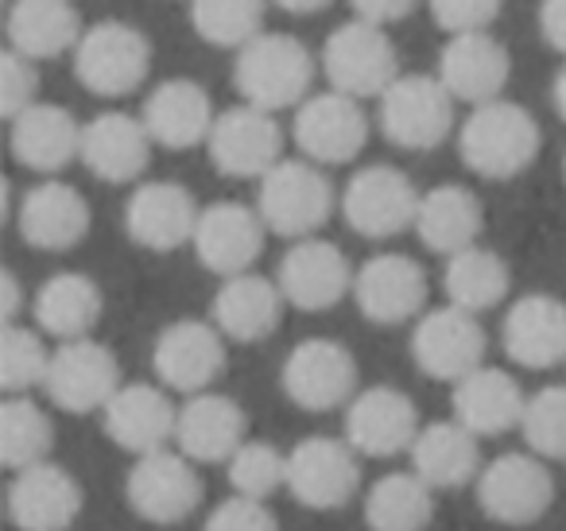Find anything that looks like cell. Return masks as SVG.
<instances>
[{
	"label": "cell",
	"instance_id": "6da1fadb",
	"mask_svg": "<svg viewBox=\"0 0 566 531\" xmlns=\"http://www.w3.org/2000/svg\"><path fill=\"white\" fill-rule=\"evenodd\" d=\"M543 148L539 121L516 102H489L465 117L458 128V156L473 175L509 183L535 164Z\"/></svg>",
	"mask_w": 566,
	"mask_h": 531
},
{
	"label": "cell",
	"instance_id": "7a4b0ae2",
	"mask_svg": "<svg viewBox=\"0 0 566 531\" xmlns=\"http://www.w3.org/2000/svg\"><path fill=\"white\" fill-rule=\"evenodd\" d=\"M315 82V59L300 35L264 32L237 51L233 86L244 105H256L264 113L300 110L311 97Z\"/></svg>",
	"mask_w": 566,
	"mask_h": 531
},
{
	"label": "cell",
	"instance_id": "3957f363",
	"mask_svg": "<svg viewBox=\"0 0 566 531\" xmlns=\"http://www.w3.org/2000/svg\"><path fill=\"white\" fill-rule=\"evenodd\" d=\"M338 195L326 171L311 159H283L260 179L256 214L264 218L268 233L307 241L331 221Z\"/></svg>",
	"mask_w": 566,
	"mask_h": 531
},
{
	"label": "cell",
	"instance_id": "277c9868",
	"mask_svg": "<svg viewBox=\"0 0 566 531\" xmlns=\"http://www.w3.org/2000/svg\"><path fill=\"white\" fill-rule=\"evenodd\" d=\"M323 74L331 90L357 102L369 97H385L388 86L400 79V59H396V43L388 40L385 28L365 24V20H349V24L334 28L323 43Z\"/></svg>",
	"mask_w": 566,
	"mask_h": 531
},
{
	"label": "cell",
	"instance_id": "5b68a950",
	"mask_svg": "<svg viewBox=\"0 0 566 531\" xmlns=\"http://www.w3.org/2000/svg\"><path fill=\"white\" fill-rule=\"evenodd\" d=\"M380 133L403 152H431L454 133V97L439 74H400L380 97Z\"/></svg>",
	"mask_w": 566,
	"mask_h": 531
},
{
	"label": "cell",
	"instance_id": "8992f818",
	"mask_svg": "<svg viewBox=\"0 0 566 531\" xmlns=\"http://www.w3.org/2000/svg\"><path fill=\"white\" fill-rule=\"evenodd\" d=\"M151 71V43L140 28L125 20H102L86 28L74 48V74L97 97H128L144 86Z\"/></svg>",
	"mask_w": 566,
	"mask_h": 531
},
{
	"label": "cell",
	"instance_id": "52a82bcc",
	"mask_svg": "<svg viewBox=\"0 0 566 531\" xmlns=\"http://www.w3.org/2000/svg\"><path fill=\"white\" fill-rule=\"evenodd\" d=\"M357 361L349 345L334 342V337H303L292 345V353L283 357L280 368V388L303 412H334V407H349L357 396Z\"/></svg>",
	"mask_w": 566,
	"mask_h": 531
},
{
	"label": "cell",
	"instance_id": "ba28073f",
	"mask_svg": "<svg viewBox=\"0 0 566 531\" xmlns=\"http://www.w3.org/2000/svg\"><path fill=\"white\" fill-rule=\"evenodd\" d=\"M419 198L423 195L400 167L369 164L349 175L342 190V218L357 237L388 241V237H400L403 229H416Z\"/></svg>",
	"mask_w": 566,
	"mask_h": 531
},
{
	"label": "cell",
	"instance_id": "9c48e42d",
	"mask_svg": "<svg viewBox=\"0 0 566 531\" xmlns=\"http://www.w3.org/2000/svg\"><path fill=\"white\" fill-rule=\"evenodd\" d=\"M361 489V454L346 438L311 435L287 450V492L311 512H334Z\"/></svg>",
	"mask_w": 566,
	"mask_h": 531
},
{
	"label": "cell",
	"instance_id": "30bf717a",
	"mask_svg": "<svg viewBox=\"0 0 566 531\" xmlns=\"http://www.w3.org/2000/svg\"><path fill=\"white\" fill-rule=\"evenodd\" d=\"M555 500V477L547 461L532 450H512L493 458L478 473V504L493 523L504 528H527L543 520Z\"/></svg>",
	"mask_w": 566,
	"mask_h": 531
},
{
	"label": "cell",
	"instance_id": "8fae6325",
	"mask_svg": "<svg viewBox=\"0 0 566 531\" xmlns=\"http://www.w3.org/2000/svg\"><path fill=\"white\" fill-rule=\"evenodd\" d=\"M489 337L478 314L462 311V306H434L411 330V357H416L419 373L431 381L458 384L470 373L485 365Z\"/></svg>",
	"mask_w": 566,
	"mask_h": 531
},
{
	"label": "cell",
	"instance_id": "7c38bea8",
	"mask_svg": "<svg viewBox=\"0 0 566 531\" xmlns=\"http://www.w3.org/2000/svg\"><path fill=\"white\" fill-rule=\"evenodd\" d=\"M202 477L182 450H156L136 458L125 481V500L140 520L171 528L202 504Z\"/></svg>",
	"mask_w": 566,
	"mask_h": 531
},
{
	"label": "cell",
	"instance_id": "4fadbf2b",
	"mask_svg": "<svg viewBox=\"0 0 566 531\" xmlns=\"http://www.w3.org/2000/svg\"><path fill=\"white\" fill-rule=\"evenodd\" d=\"M43 392H48L51 404L66 415L105 412V404L120 392L117 357H113L109 345L94 342V337L59 342V350L51 353Z\"/></svg>",
	"mask_w": 566,
	"mask_h": 531
},
{
	"label": "cell",
	"instance_id": "5bb4252c",
	"mask_svg": "<svg viewBox=\"0 0 566 531\" xmlns=\"http://www.w3.org/2000/svg\"><path fill=\"white\" fill-rule=\"evenodd\" d=\"M206 152H210V164L221 175L260 183L275 164H283V128L275 113L241 102L233 110L218 113Z\"/></svg>",
	"mask_w": 566,
	"mask_h": 531
},
{
	"label": "cell",
	"instance_id": "9a60e30c",
	"mask_svg": "<svg viewBox=\"0 0 566 531\" xmlns=\"http://www.w3.org/2000/svg\"><path fill=\"white\" fill-rule=\"evenodd\" d=\"M292 136L300 144L303 159H311L318 167H338L365 152V144H369V117H365L357 97L326 90V94H311L295 110Z\"/></svg>",
	"mask_w": 566,
	"mask_h": 531
},
{
	"label": "cell",
	"instance_id": "2e32d148",
	"mask_svg": "<svg viewBox=\"0 0 566 531\" xmlns=\"http://www.w3.org/2000/svg\"><path fill=\"white\" fill-rule=\"evenodd\" d=\"M151 368L156 381L182 396L210 392L213 381L226 373V337L213 322L179 319L159 330L151 345Z\"/></svg>",
	"mask_w": 566,
	"mask_h": 531
},
{
	"label": "cell",
	"instance_id": "e0dca14e",
	"mask_svg": "<svg viewBox=\"0 0 566 531\" xmlns=\"http://www.w3.org/2000/svg\"><path fill=\"white\" fill-rule=\"evenodd\" d=\"M354 303L373 326H403L423 319L427 306V272L419 260L403 252H377L354 275Z\"/></svg>",
	"mask_w": 566,
	"mask_h": 531
},
{
	"label": "cell",
	"instance_id": "ac0fdd59",
	"mask_svg": "<svg viewBox=\"0 0 566 531\" xmlns=\"http://www.w3.org/2000/svg\"><path fill=\"white\" fill-rule=\"evenodd\" d=\"M423 430L416 399L392 384L361 388L346 407V442L361 458H396L408 454L416 435Z\"/></svg>",
	"mask_w": 566,
	"mask_h": 531
},
{
	"label": "cell",
	"instance_id": "d6986e66",
	"mask_svg": "<svg viewBox=\"0 0 566 531\" xmlns=\"http://www.w3.org/2000/svg\"><path fill=\"white\" fill-rule=\"evenodd\" d=\"M354 275L357 272L349 268L346 252L338 244L323 241V237H307V241H295L283 252L275 283L295 311L318 314L338 306L346 295H354Z\"/></svg>",
	"mask_w": 566,
	"mask_h": 531
},
{
	"label": "cell",
	"instance_id": "ffe728a7",
	"mask_svg": "<svg viewBox=\"0 0 566 531\" xmlns=\"http://www.w3.org/2000/svg\"><path fill=\"white\" fill-rule=\"evenodd\" d=\"M198 218H202V206L182 183L171 179L140 183L125 202L128 241L148 252H175L182 244H195Z\"/></svg>",
	"mask_w": 566,
	"mask_h": 531
},
{
	"label": "cell",
	"instance_id": "44dd1931",
	"mask_svg": "<svg viewBox=\"0 0 566 531\" xmlns=\"http://www.w3.org/2000/svg\"><path fill=\"white\" fill-rule=\"evenodd\" d=\"M268 226L252 206L244 202H213L202 206V218L195 229V257L206 272L233 280L252 272V264L264 252Z\"/></svg>",
	"mask_w": 566,
	"mask_h": 531
},
{
	"label": "cell",
	"instance_id": "7402d4cb",
	"mask_svg": "<svg viewBox=\"0 0 566 531\" xmlns=\"http://www.w3.org/2000/svg\"><path fill=\"white\" fill-rule=\"evenodd\" d=\"M17 229L28 249L71 252L90 233V202L71 183L43 179L40 187H28L24 198H20Z\"/></svg>",
	"mask_w": 566,
	"mask_h": 531
},
{
	"label": "cell",
	"instance_id": "603a6c76",
	"mask_svg": "<svg viewBox=\"0 0 566 531\" xmlns=\"http://www.w3.org/2000/svg\"><path fill=\"white\" fill-rule=\"evenodd\" d=\"M509 79H512V55L489 32L450 35L439 55V82L450 90L454 102H465L473 110L489 102H501Z\"/></svg>",
	"mask_w": 566,
	"mask_h": 531
},
{
	"label": "cell",
	"instance_id": "cb8c5ba5",
	"mask_svg": "<svg viewBox=\"0 0 566 531\" xmlns=\"http://www.w3.org/2000/svg\"><path fill=\"white\" fill-rule=\"evenodd\" d=\"M82 485L59 461H40L12 473L9 520L20 531H66L82 512Z\"/></svg>",
	"mask_w": 566,
	"mask_h": 531
},
{
	"label": "cell",
	"instance_id": "d4e9b609",
	"mask_svg": "<svg viewBox=\"0 0 566 531\" xmlns=\"http://www.w3.org/2000/svg\"><path fill=\"white\" fill-rule=\"evenodd\" d=\"M501 345L509 361L532 373L566 365V303L547 291L520 295L501 322Z\"/></svg>",
	"mask_w": 566,
	"mask_h": 531
},
{
	"label": "cell",
	"instance_id": "484cf974",
	"mask_svg": "<svg viewBox=\"0 0 566 531\" xmlns=\"http://www.w3.org/2000/svg\"><path fill=\"white\" fill-rule=\"evenodd\" d=\"M105 435L120 446V450L136 454H156L167 450L175 442V430H179V407L171 404L159 384H120L117 396L105 404L102 412Z\"/></svg>",
	"mask_w": 566,
	"mask_h": 531
},
{
	"label": "cell",
	"instance_id": "4316f807",
	"mask_svg": "<svg viewBox=\"0 0 566 531\" xmlns=\"http://www.w3.org/2000/svg\"><path fill=\"white\" fill-rule=\"evenodd\" d=\"M249 419L241 404L226 392H198L187 396L179 407V430H175V450L187 454L195 466H213L229 461L244 442H249Z\"/></svg>",
	"mask_w": 566,
	"mask_h": 531
},
{
	"label": "cell",
	"instance_id": "83f0119b",
	"mask_svg": "<svg viewBox=\"0 0 566 531\" xmlns=\"http://www.w3.org/2000/svg\"><path fill=\"white\" fill-rule=\"evenodd\" d=\"M140 121L159 148L187 152L210 140L218 113H213L206 86H198L195 79H167L144 97Z\"/></svg>",
	"mask_w": 566,
	"mask_h": 531
},
{
	"label": "cell",
	"instance_id": "f1b7e54d",
	"mask_svg": "<svg viewBox=\"0 0 566 531\" xmlns=\"http://www.w3.org/2000/svg\"><path fill=\"white\" fill-rule=\"evenodd\" d=\"M151 136L144 128L140 117H128V113H97L90 125H82V164L94 179L102 183H136L148 171L151 159Z\"/></svg>",
	"mask_w": 566,
	"mask_h": 531
},
{
	"label": "cell",
	"instance_id": "f546056e",
	"mask_svg": "<svg viewBox=\"0 0 566 531\" xmlns=\"http://www.w3.org/2000/svg\"><path fill=\"white\" fill-rule=\"evenodd\" d=\"M12 159L35 175H59L82 156V125L71 110L35 102L9 125Z\"/></svg>",
	"mask_w": 566,
	"mask_h": 531
},
{
	"label": "cell",
	"instance_id": "4dcf8cb0",
	"mask_svg": "<svg viewBox=\"0 0 566 531\" xmlns=\"http://www.w3.org/2000/svg\"><path fill=\"white\" fill-rule=\"evenodd\" d=\"M450 407H454V419L465 430H473L478 438H493V435L520 430L527 412V396L512 373L481 365L478 373H470L465 381L454 384Z\"/></svg>",
	"mask_w": 566,
	"mask_h": 531
},
{
	"label": "cell",
	"instance_id": "1f68e13d",
	"mask_svg": "<svg viewBox=\"0 0 566 531\" xmlns=\"http://www.w3.org/2000/svg\"><path fill=\"white\" fill-rule=\"evenodd\" d=\"M283 291L275 280L268 275H256V272H244V275H233L218 288L210 303V322L221 330L226 342H264V337L275 334L283 319Z\"/></svg>",
	"mask_w": 566,
	"mask_h": 531
},
{
	"label": "cell",
	"instance_id": "d6a6232c",
	"mask_svg": "<svg viewBox=\"0 0 566 531\" xmlns=\"http://www.w3.org/2000/svg\"><path fill=\"white\" fill-rule=\"evenodd\" d=\"M485 229V210L481 198L462 183H442L434 190H423L416 214V233L439 257H458V252L473 249Z\"/></svg>",
	"mask_w": 566,
	"mask_h": 531
},
{
	"label": "cell",
	"instance_id": "836d02e7",
	"mask_svg": "<svg viewBox=\"0 0 566 531\" xmlns=\"http://www.w3.org/2000/svg\"><path fill=\"white\" fill-rule=\"evenodd\" d=\"M411 473L423 477L434 492L439 489H462L465 481H478L481 473V450L478 435L465 430L458 419L423 423L408 450Z\"/></svg>",
	"mask_w": 566,
	"mask_h": 531
},
{
	"label": "cell",
	"instance_id": "e575fe53",
	"mask_svg": "<svg viewBox=\"0 0 566 531\" xmlns=\"http://www.w3.org/2000/svg\"><path fill=\"white\" fill-rule=\"evenodd\" d=\"M86 35L74 0H12L9 4V48L32 63L74 51Z\"/></svg>",
	"mask_w": 566,
	"mask_h": 531
},
{
	"label": "cell",
	"instance_id": "d590c367",
	"mask_svg": "<svg viewBox=\"0 0 566 531\" xmlns=\"http://www.w3.org/2000/svg\"><path fill=\"white\" fill-rule=\"evenodd\" d=\"M102 311H105L102 288L82 272L51 275V280L40 283V291H35V299H32L35 326H40L43 334L59 337V342L90 337L97 322H102Z\"/></svg>",
	"mask_w": 566,
	"mask_h": 531
},
{
	"label": "cell",
	"instance_id": "8d00e7d4",
	"mask_svg": "<svg viewBox=\"0 0 566 531\" xmlns=\"http://www.w3.org/2000/svg\"><path fill=\"white\" fill-rule=\"evenodd\" d=\"M442 288H447L450 306H462V311H470V314H481V311H493L496 303L509 299L512 272H509V264H504L501 252L485 249V244H473V249H465L447 260Z\"/></svg>",
	"mask_w": 566,
	"mask_h": 531
},
{
	"label": "cell",
	"instance_id": "74e56055",
	"mask_svg": "<svg viewBox=\"0 0 566 531\" xmlns=\"http://www.w3.org/2000/svg\"><path fill=\"white\" fill-rule=\"evenodd\" d=\"M434 520V489L408 473H385L365 492V523L369 531H427Z\"/></svg>",
	"mask_w": 566,
	"mask_h": 531
},
{
	"label": "cell",
	"instance_id": "f35d334b",
	"mask_svg": "<svg viewBox=\"0 0 566 531\" xmlns=\"http://www.w3.org/2000/svg\"><path fill=\"white\" fill-rule=\"evenodd\" d=\"M55 423L32 396H4L0 404V461L9 473L51 461Z\"/></svg>",
	"mask_w": 566,
	"mask_h": 531
},
{
	"label": "cell",
	"instance_id": "ab89813d",
	"mask_svg": "<svg viewBox=\"0 0 566 531\" xmlns=\"http://www.w3.org/2000/svg\"><path fill=\"white\" fill-rule=\"evenodd\" d=\"M268 0H190V28L210 48L241 51L264 35Z\"/></svg>",
	"mask_w": 566,
	"mask_h": 531
},
{
	"label": "cell",
	"instance_id": "60d3db41",
	"mask_svg": "<svg viewBox=\"0 0 566 531\" xmlns=\"http://www.w3.org/2000/svg\"><path fill=\"white\" fill-rule=\"evenodd\" d=\"M51 353L43 337L32 326H4L0 334V388L4 396H32V388H43L51 368Z\"/></svg>",
	"mask_w": 566,
	"mask_h": 531
},
{
	"label": "cell",
	"instance_id": "b9f144b4",
	"mask_svg": "<svg viewBox=\"0 0 566 531\" xmlns=\"http://www.w3.org/2000/svg\"><path fill=\"white\" fill-rule=\"evenodd\" d=\"M520 435L535 458L566 461V384H547L535 396H527Z\"/></svg>",
	"mask_w": 566,
	"mask_h": 531
},
{
	"label": "cell",
	"instance_id": "7bdbcfd3",
	"mask_svg": "<svg viewBox=\"0 0 566 531\" xmlns=\"http://www.w3.org/2000/svg\"><path fill=\"white\" fill-rule=\"evenodd\" d=\"M233 497L268 500L275 489H287V454H280L264 438H249L233 458L226 461Z\"/></svg>",
	"mask_w": 566,
	"mask_h": 531
},
{
	"label": "cell",
	"instance_id": "ee69618b",
	"mask_svg": "<svg viewBox=\"0 0 566 531\" xmlns=\"http://www.w3.org/2000/svg\"><path fill=\"white\" fill-rule=\"evenodd\" d=\"M35 94H40V66L9 48L0 55V113H4V121L12 125L20 113L32 110L40 102Z\"/></svg>",
	"mask_w": 566,
	"mask_h": 531
},
{
	"label": "cell",
	"instance_id": "f6af8a7d",
	"mask_svg": "<svg viewBox=\"0 0 566 531\" xmlns=\"http://www.w3.org/2000/svg\"><path fill=\"white\" fill-rule=\"evenodd\" d=\"M427 9L447 35H465L489 32V24L501 17L504 0H427Z\"/></svg>",
	"mask_w": 566,
	"mask_h": 531
},
{
	"label": "cell",
	"instance_id": "bcb514c9",
	"mask_svg": "<svg viewBox=\"0 0 566 531\" xmlns=\"http://www.w3.org/2000/svg\"><path fill=\"white\" fill-rule=\"evenodd\" d=\"M202 531H280L272 508L264 500H249V497H229L206 516Z\"/></svg>",
	"mask_w": 566,
	"mask_h": 531
},
{
	"label": "cell",
	"instance_id": "7dc6e473",
	"mask_svg": "<svg viewBox=\"0 0 566 531\" xmlns=\"http://www.w3.org/2000/svg\"><path fill=\"white\" fill-rule=\"evenodd\" d=\"M349 4H354L357 20H365V24H377V28H388V24H396V20L411 17L419 0H349Z\"/></svg>",
	"mask_w": 566,
	"mask_h": 531
},
{
	"label": "cell",
	"instance_id": "c3c4849f",
	"mask_svg": "<svg viewBox=\"0 0 566 531\" xmlns=\"http://www.w3.org/2000/svg\"><path fill=\"white\" fill-rule=\"evenodd\" d=\"M539 32L543 43L558 55H566V0H543L539 4Z\"/></svg>",
	"mask_w": 566,
	"mask_h": 531
},
{
	"label": "cell",
	"instance_id": "681fc988",
	"mask_svg": "<svg viewBox=\"0 0 566 531\" xmlns=\"http://www.w3.org/2000/svg\"><path fill=\"white\" fill-rule=\"evenodd\" d=\"M20 306H24V288H20L17 272L4 268L0 272V319H4V326H12L20 319Z\"/></svg>",
	"mask_w": 566,
	"mask_h": 531
},
{
	"label": "cell",
	"instance_id": "f907efd6",
	"mask_svg": "<svg viewBox=\"0 0 566 531\" xmlns=\"http://www.w3.org/2000/svg\"><path fill=\"white\" fill-rule=\"evenodd\" d=\"M272 4L283 12H292V17H315V12L331 9L334 0H272Z\"/></svg>",
	"mask_w": 566,
	"mask_h": 531
},
{
	"label": "cell",
	"instance_id": "816d5d0a",
	"mask_svg": "<svg viewBox=\"0 0 566 531\" xmlns=\"http://www.w3.org/2000/svg\"><path fill=\"white\" fill-rule=\"evenodd\" d=\"M551 102H555V113L566 121V66L555 74V90H551Z\"/></svg>",
	"mask_w": 566,
	"mask_h": 531
},
{
	"label": "cell",
	"instance_id": "f5cc1de1",
	"mask_svg": "<svg viewBox=\"0 0 566 531\" xmlns=\"http://www.w3.org/2000/svg\"><path fill=\"white\" fill-rule=\"evenodd\" d=\"M563 179H566V159H563Z\"/></svg>",
	"mask_w": 566,
	"mask_h": 531
}]
</instances>
